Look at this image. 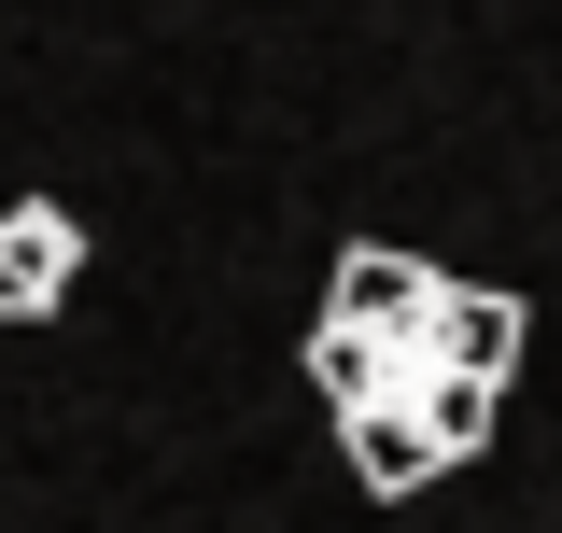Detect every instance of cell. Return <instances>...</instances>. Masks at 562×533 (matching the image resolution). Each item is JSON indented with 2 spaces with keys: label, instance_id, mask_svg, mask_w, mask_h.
Instances as JSON below:
<instances>
[{
  "label": "cell",
  "instance_id": "1",
  "mask_svg": "<svg viewBox=\"0 0 562 533\" xmlns=\"http://www.w3.org/2000/svg\"><path fill=\"white\" fill-rule=\"evenodd\" d=\"M506 365H520V309H506L492 281H436V266L394 253V239H351L338 253L324 324H310V394L338 407V421L422 407V394H450V379L506 394Z\"/></svg>",
  "mask_w": 562,
  "mask_h": 533
},
{
  "label": "cell",
  "instance_id": "4",
  "mask_svg": "<svg viewBox=\"0 0 562 533\" xmlns=\"http://www.w3.org/2000/svg\"><path fill=\"white\" fill-rule=\"evenodd\" d=\"M492 421H506V394H479V379L422 394V450H436V477H450V464H479V450H492Z\"/></svg>",
  "mask_w": 562,
  "mask_h": 533
},
{
  "label": "cell",
  "instance_id": "2",
  "mask_svg": "<svg viewBox=\"0 0 562 533\" xmlns=\"http://www.w3.org/2000/svg\"><path fill=\"white\" fill-rule=\"evenodd\" d=\"M70 281H85V225L57 197H14L0 211V324H43Z\"/></svg>",
  "mask_w": 562,
  "mask_h": 533
},
{
  "label": "cell",
  "instance_id": "3",
  "mask_svg": "<svg viewBox=\"0 0 562 533\" xmlns=\"http://www.w3.org/2000/svg\"><path fill=\"white\" fill-rule=\"evenodd\" d=\"M338 450L366 491H422L436 477V450H422V407H380V421H338Z\"/></svg>",
  "mask_w": 562,
  "mask_h": 533
}]
</instances>
